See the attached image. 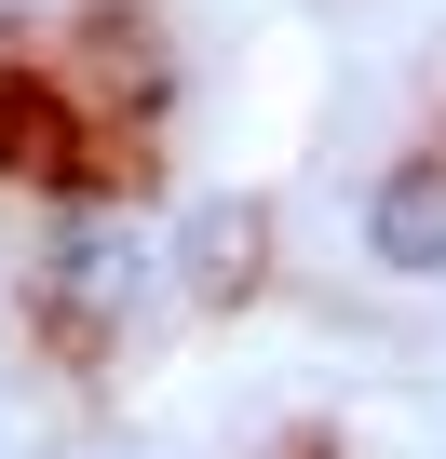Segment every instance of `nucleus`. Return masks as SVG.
<instances>
[{"label":"nucleus","instance_id":"2","mask_svg":"<svg viewBox=\"0 0 446 459\" xmlns=\"http://www.w3.org/2000/svg\"><path fill=\"white\" fill-rule=\"evenodd\" d=\"M162 284H176L189 311H244V298L271 284V203H258V189H203V203L176 216Z\"/></svg>","mask_w":446,"mask_h":459},{"label":"nucleus","instance_id":"1","mask_svg":"<svg viewBox=\"0 0 446 459\" xmlns=\"http://www.w3.org/2000/svg\"><path fill=\"white\" fill-rule=\"evenodd\" d=\"M149 284H162L149 230H122V216H55V230H41V311H55L68 338H122V325L149 311Z\"/></svg>","mask_w":446,"mask_h":459},{"label":"nucleus","instance_id":"3","mask_svg":"<svg viewBox=\"0 0 446 459\" xmlns=\"http://www.w3.org/2000/svg\"><path fill=\"white\" fill-rule=\"evenodd\" d=\"M352 230H365V257H379V271L433 284V271H446V149H392V162L365 176Z\"/></svg>","mask_w":446,"mask_h":459}]
</instances>
